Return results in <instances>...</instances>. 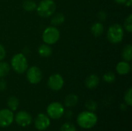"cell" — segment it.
I'll use <instances>...</instances> for the list:
<instances>
[{"label": "cell", "instance_id": "cell-1", "mask_svg": "<svg viewBox=\"0 0 132 131\" xmlns=\"http://www.w3.org/2000/svg\"><path fill=\"white\" fill-rule=\"evenodd\" d=\"M97 117L94 112L83 111L80 113L77 117V123L78 126L83 129L89 130L93 128L97 123Z\"/></svg>", "mask_w": 132, "mask_h": 131}, {"label": "cell", "instance_id": "cell-2", "mask_svg": "<svg viewBox=\"0 0 132 131\" xmlns=\"http://www.w3.org/2000/svg\"><path fill=\"white\" fill-rule=\"evenodd\" d=\"M36 9L39 16L48 18L54 14L56 11V3L53 0H42L36 6Z\"/></svg>", "mask_w": 132, "mask_h": 131}, {"label": "cell", "instance_id": "cell-3", "mask_svg": "<svg viewBox=\"0 0 132 131\" xmlns=\"http://www.w3.org/2000/svg\"><path fill=\"white\" fill-rule=\"evenodd\" d=\"M11 66L15 72L22 74L28 69V61L26 56L22 53L14 55L11 59Z\"/></svg>", "mask_w": 132, "mask_h": 131}, {"label": "cell", "instance_id": "cell-4", "mask_svg": "<svg viewBox=\"0 0 132 131\" xmlns=\"http://www.w3.org/2000/svg\"><path fill=\"white\" fill-rule=\"evenodd\" d=\"M108 39L110 42L113 44H117L121 42L124 38V29L120 24L111 25L107 33Z\"/></svg>", "mask_w": 132, "mask_h": 131}, {"label": "cell", "instance_id": "cell-5", "mask_svg": "<svg viewBox=\"0 0 132 131\" xmlns=\"http://www.w3.org/2000/svg\"><path fill=\"white\" fill-rule=\"evenodd\" d=\"M60 37L59 29L55 26L47 27L43 33V40L44 43L48 45H53L58 42Z\"/></svg>", "mask_w": 132, "mask_h": 131}, {"label": "cell", "instance_id": "cell-6", "mask_svg": "<svg viewBox=\"0 0 132 131\" xmlns=\"http://www.w3.org/2000/svg\"><path fill=\"white\" fill-rule=\"evenodd\" d=\"M46 113L50 119L58 120L64 115L65 109L62 103L59 102H53L48 105Z\"/></svg>", "mask_w": 132, "mask_h": 131}, {"label": "cell", "instance_id": "cell-7", "mask_svg": "<svg viewBox=\"0 0 132 131\" xmlns=\"http://www.w3.org/2000/svg\"><path fill=\"white\" fill-rule=\"evenodd\" d=\"M26 78L30 83L37 84L43 79V73L38 66H33L26 70Z\"/></svg>", "mask_w": 132, "mask_h": 131}, {"label": "cell", "instance_id": "cell-8", "mask_svg": "<svg viewBox=\"0 0 132 131\" xmlns=\"http://www.w3.org/2000/svg\"><path fill=\"white\" fill-rule=\"evenodd\" d=\"M64 85V80L63 76L59 73H55L51 75L47 81L48 87L53 91L60 90Z\"/></svg>", "mask_w": 132, "mask_h": 131}, {"label": "cell", "instance_id": "cell-9", "mask_svg": "<svg viewBox=\"0 0 132 131\" xmlns=\"http://www.w3.org/2000/svg\"><path fill=\"white\" fill-rule=\"evenodd\" d=\"M50 125V118L48 115L40 113L34 120V126L36 130L40 131L46 130Z\"/></svg>", "mask_w": 132, "mask_h": 131}, {"label": "cell", "instance_id": "cell-10", "mask_svg": "<svg viewBox=\"0 0 132 131\" xmlns=\"http://www.w3.org/2000/svg\"><path fill=\"white\" fill-rule=\"evenodd\" d=\"M14 120L19 126L26 127L32 124V117L30 113L26 111H19L15 115H14Z\"/></svg>", "mask_w": 132, "mask_h": 131}, {"label": "cell", "instance_id": "cell-11", "mask_svg": "<svg viewBox=\"0 0 132 131\" xmlns=\"http://www.w3.org/2000/svg\"><path fill=\"white\" fill-rule=\"evenodd\" d=\"M13 111L10 110L9 109H2L0 110V127H8L13 123Z\"/></svg>", "mask_w": 132, "mask_h": 131}, {"label": "cell", "instance_id": "cell-12", "mask_svg": "<svg viewBox=\"0 0 132 131\" xmlns=\"http://www.w3.org/2000/svg\"><path fill=\"white\" fill-rule=\"evenodd\" d=\"M100 83V78L97 74H90L85 80V86L87 89H95Z\"/></svg>", "mask_w": 132, "mask_h": 131}, {"label": "cell", "instance_id": "cell-13", "mask_svg": "<svg viewBox=\"0 0 132 131\" xmlns=\"http://www.w3.org/2000/svg\"><path fill=\"white\" fill-rule=\"evenodd\" d=\"M131 70V66L127 61L119 62L116 66V71L119 75H127Z\"/></svg>", "mask_w": 132, "mask_h": 131}, {"label": "cell", "instance_id": "cell-14", "mask_svg": "<svg viewBox=\"0 0 132 131\" xmlns=\"http://www.w3.org/2000/svg\"><path fill=\"white\" fill-rule=\"evenodd\" d=\"M79 101V98L77 97V95L74 94V93H70L68 94L65 99H64V105L65 107H68V108H71L75 107Z\"/></svg>", "mask_w": 132, "mask_h": 131}, {"label": "cell", "instance_id": "cell-15", "mask_svg": "<svg viewBox=\"0 0 132 131\" xmlns=\"http://www.w3.org/2000/svg\"><path fill=\"white\" fill-rule=\"evenodd\" d=\"M38 53H39V56H42V57H49V56H51L53 51H52V49L50 46V45L43 43V44H41L39 46Z\"/></svg>", "mask_w": 132, "mask_h": 131}, {"label": "cell", "instance_id": "cell-16", "mask_svg": "<svg viewBox=\"0 0 132 131\" xmlns=\"http://www.w3.org/2000/svg\"><path fill=\"white\" fill-rule=\"evenodd\" d=\"M104 28L103 24L101 22H99L94 23L90 28L91 33L95 37H98L101 35H102L104 32Z\"/></svg>", "mask_w": 132, "mask_h": 131}, {"label": "cell", "instance_id": "cell-17", "mask_svg": "<svg viewBox=\"0 0 132 131\" xmlns=\"http://www.w3.org/2000/svg\"><path fill=\"white\" fill-rule=\"evenodd\" d=\"M19 105V101L18 98L15 96H11L7 100V106L8 109H9L12 111H15Z\"/></svg>", "mask_w": 132, "mask_h": 131}, {"label": "cell", "instance_id": "cell-18", "mask_svg": "<svg viewBox=\"0 0 132 131\" xmlns=\"http://www.w3.org/2000/svg\"><path fill=\"white\" fill-rule=\"evenodd\" d=\"M65 21V16L63 13H56L55 15H53L51 18L50 22L52 25H60L61 24H63Z\"/></svg>", "mask_w": 132, "mask_h": 131}, {"label": "cell", "instance_id": "cell-19", "mask_svg": "<svg viewBox=\"0 0 132 131\" xmlns=\"http://www.w3.org/2000/svg\"><path fill=\"white\" fill-rule=\"evenodd\" d=\"M122 57L125 61L130 62L132 59V46L131 44L126 45L122 51Z\"/></svg>", "mask_w": 132, "mask_h": 131}, {"label": "cell", "instance_id": "cell-20", "mask_svg": "<svg viewBox=\"0 0 132 131\" xmlns=\"http://www.w3.org/2000/svg\"><path fill=\"white\" fill-rule=\"evenodd\" d=\"M10 71V66L6 62L0 61V78L6 76Z\"/></svg>", "mask_w": 132, "mask_h": 131}, {"label": "cell", "instance_id": "cell-21", "mask_svg": "<svg viewBox=\"0 0 132 131\" xmlns=\"http://www.w3.org/2000/svg\"><path fill=\"white\" fill-rule=\"evenodd\" d=\"M36 6L37 5L32 0H26L22 4V8H24V10L27 12H32L35 10L36 8Z\"/></svg>", "mask_w": 132, "mask_h": 131}, {"label": "cell", "instance_id": "cell-22", "mask_svg": "<svg viewBox=\"0 0 132 131\" xmlns=\"http://www.w3.org/2000/svg\"><path fill=\"white\" fill-rule=\"evenodd\" d=\"M85 107H86V109L88 110V111H90V112H95L97 109V103L95 100H88L86 103H85Z\"/></svg>", "mask_w": 132, "mask_h": 131}, {"label": "cell", "instance_id": "cell-23", "mask_svg": "<svg viewBox=\"0 0 132 131\" xmlns=\"http://www.w3.org/2000/svg\"><path fill=\"white\" fill-rule=\"evenodd\" d=\"M116 76L115 74L112 72H108L104 74L103 76V80L104 82L108 83H112L115 81Z\"/></svg>", "mask_w": 132, "mask_h": 131}, {"label": "cell", "instance_id": "cell-24", "mask_svg": "<svg viewBox=\"0 0 132 131\" xmlns=\"http://www.w3.org/2000/svg\"><path fill=\"white\" fill-rule=\"evenodd\" d=\"M124 100L128 107L132 106V89L131 87L125 92L124 96Z\"/></svg>", "mask_w": 132, "mask_h": 131}, {"label": "cell", "instance_id": "cell-25", "mask_svg": "<svg viewBox=\"0 0 132 131\" xmlns=\"http://www.w3.org/2000/svg\"><path fill=\"white\" fill-rule=\"evenodd\" d=\"M60 131H77V128L72 123L66 122L61 126Z\"/></svg>", "mask_w": 132, "mask_h": 131}, {"label": "cell", "instance_id": "cell-26", "mask_svg": "<svg viewBox=\"0 0 132 131\" xmlns=\"http://www.w3.org/2000/svg\"><path fill=\"white\" fill-rule=\"evenodd\" d=\"M124 27L128 32H132V15L130 14L125 19L124 23Z\"/></svg>", "mask_w": 132, "mask_h": 131}, {"label": "cell", "instance_id": "cell-27", "mask_svg": "<svg viewBox=\"0 0 132 131\" xmlns=\"http://www.w3.org/2000/svg\"><path fill=\"white\" fill-rule=\"evenodd\" d=\"M7 88V83L5 80L1 78L0 80V91H4Z\"/></svg>", "mask_w": 132, "mask_h": 131}, {"label": "cell", "instance_id": "cell-28", "mask_svg": "<svg viewBox=\"0 0 132 131\" xmlns=\"http://www.w3.org/2000/svg\"><path fill=\"white\" fill-rule=\"evenodd\" d=\"M5 49L2 45L0 44V61H2L5 57Z\"/></svg>", "mask_w": 132, "mask_h": 131}, {"label": "cell", "instance_id": "cell-29", "mask_svg": "<svg viewBox=\"0 0 132 131\" xmlns=\"http://www.w3.org/2000/svg\"><path fill=\"white\" fill-rule=\"evenodd\" d=\"M106 17H107V13L104 12V11H101L99 13H98V18L102 20V21H104L106 19Z\"/></svg>", "mask_w": 132, "mask_h": 131}, {"label": "cell", "instance_id": "cell-30", "mask_svg": "<svg viewBox=\"0 0 132 131\" xmlns=\"http://www.w3.org/2000/svg\"><path fill=\"white\" fill-rule=\"evenodd\" d=\"M116 3L118 4H121V5H123V4H125V2H127V0H114Z\"/></svg>", "mask_w": 132, "mask_h": 131}, {"label": "cell", "instance_id": "cell-31", "mask_svg": "<svg viewBox=\"0 0 132 131\" xmlns=\"http://www.w3.org/2000/svg\"><path fill=\"white\" fill-rule=\"evenodd\" d=\"M125 5L128 7H131L132 5V0H127V2H125Z\"/></svg>", "mask_w": 132, "mask_h": 131}]
</instances>
